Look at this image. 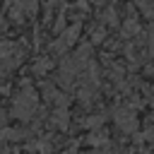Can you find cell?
Returning <instances> with one entry per match:
<instances>
[{"label":"cell","instance_id":"obj_3","mask_svg":"<svg viewBox=\"0 0 154 154\" xmlns=\"http://www.w3.org/2000/svg\"><path fill=\"white\" fill-rule=\"evenodd\" d=\"M77 36H79V24H72V26H67V29H63L60 31V36L51 43V51L53 53H65L70 46H75L77 43Z\"/></svg>","mask_w":154,"mask_h":154},{"label":"cell","instance_id":"obj_6","mask_svg":"<svg viewBox=\"0 0 154 154\" xmlns=\"http://www.w3.org/2000/svg\"><path fill=\"white\" fill-rule=\"evenodd\" d=\"M135 34H140V24H137V19H125V24H123V36L125 38H130V36H135Z\"/></svg>","mask_w":154,"mask_h":154},{"label":"cell","instance_id":"obj_8","mask_svg":"<svg viewBox=\"0 0 154 154\" xmlns=\"http://www.w3.org/2000/svg\"><path fill=\"white\" fill-rule=\"evenodd\" d=\"M53 67V60H48V58H41L36 65H34V75H38V77H43L48 70Z\"/></svg>","mask_w":154,"mask_h":154},{"label":"cell","instance_id":"obj_13","mask_svg":"<svg viewBox=\"0 0 154 154\" xmlns=\"http://www.w3.org/2000/svg\"><path fill=\"white\" fill-rule=\"evenodd\" d=\"M5 75H7V67L0 63V79H5Z\"/></svg>","mask_w":154,"mask_h":154},{"label":"cell","instance_id":"obj_5","mask_svg":"<svg viewBox=\"0 0 154 154\" xmlns=\"http://www.w3.org/2000/svg\"><path fill=\"white\" fill-rule=\"evenodd\" d=\"M67 123H70V118H67V106H55V111L51 113V125L58 128V130H67Z\"/></svg>","mask_w":154,"mask_h":154},{"label":"cell","instance_id":"obj_2","mask_svg":"<svg viewBox=\"0 0 154 154\" xmlns=\"http://www.w3.org/2000/svg\"><path fill=\"white\" fill-rule=\"evenodd\" d=\"M24 60V48L14 41H0V63L7 67V72H12L14 67H19Z\"/></svg>","mask_w":154,"mask_h":154},{"label":"cell","instance_id":"obj_12","mask_svg":"<svg viewBox=\"0 0 154 154\" xmlns=\"http://www.w3.org/2000/svg\"><path fill=\"white\" fill-rule=\"evenodd\" d=\"M5 123H7V111L0 106V125H5Z\"/></svg>","mask_w":154,"mask_h":154},{"label":"cell","instance_id":"obj_9","mask_svg":"<svg viewBox=\"0 0 154 154\" xmlns=\"http://www.w3.org/2000/svg\"><path fill=\"white\" fill-rule=\"evenodd\" d=\"M103 120H106V116L96 113V116H89V118H84V120H82V125H84V128H91V130H94V128H101V125H103Z\"/></svg>","mask_w":154,"mask_h":154},{"label":"cell","instance_id":"obj_7","mask_svg":"<svg viewBox=\"0 0 154 154\" xmlns=\"http://www.w3.org/2000/svg\"><path fill=\"white\" fill-rule=\"evenodd\" d=\"M101 19H103V24H108V26H116V24H118V14H116V10H113L111 5H106V10L101 12Z\"/></svg>","mask_w":154,"mask_h":154},{"label":"cell","instance_id":"obj_14","mask_svg":"<svg viewBox=\"0 0 154 154\" xmlns=\"http://www.w3.org/2000/svg\"><path fill=\"white\" fill-rule=\"evenodd\" d=\"M96 5H99V7H103V5H108V0H96Z\"/></svg>","mask_w":154,"mask_h":154},{"label":"cell","instance_id":"obj_15","mask_svg":"<svg viewBox=\"0 0 154 154\" xmlns=\"http://www.w3.org/2000/svg\"><path fill=\"white\" fill-rule=\"evenodd\" d=\"M149 101H152V103H154V91H152V99H149Z\"/></svg>","mask_w":154,"mask_h":154},{"label":"cell","instance_id":"obj_4","mask_svg":"<svg viewBox=\"0 0 154 154\" xmlns=\"http://www.w3.org/2000/svg\"><path fill=\"white\" fill-rule=\"evenodd\" d=\"M113 120H116L118 130H123V132H128V135L137 130V116H135L130 108H116Z\"/></svg>","mask_w":154,"mask_h":154},{"label":"cell","instance_id":"obj_10","mask_svg":"<svg viewBox=\"0 0 154 154\" xmlns=\"http://www.w3.org/2000/svg\"><path fill=\"white\" fill-rule=\"evenodd\" d=\"M89 144H94V147H108V137L103 132H91L89 135Z\"/></svg>","mask_w":154,"mask_h":154},{"label":"cell","instance_id":"obj_1","mask_svg":"<svg viewBox=\"0 0 154 154\" xmlns=\"http://www.w3.org/2000/svg\"><path fill=\"white\" fill-rule=\"evenodd\" d=\"M41 113L43 111L38 108V94H36V89L29 82H24L22 89L12 99V116L17 120H22V123H31V120H38Z\"/></svg>","mask_w":154,"mask_h":154},{"label":"cell","instance_id":"obj_11","mask_svg":"<svg viewBox=\"0 0 154 154\" xmlns=\"http://www.w3.org/2000/svg\"><path fill=\"white\" fill-rule=\"evenodd\" d=\"M91 41H94V43H101V41H103V29H94Z\"/></svg>","mask_w":154,"mask_h":154}]
</instances>
